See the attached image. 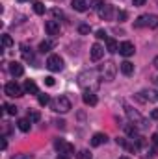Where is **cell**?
<instances>
[{"label":"cell","mask_w":158,"mask_h":159,"mask_svg":"<svg viewBox=\"0 0 158 159\" xmlns=\"http://www.w3.org/2000/svg\"><path fill=\"white\" fill-rule=\"evenodd\" d=\"M97 80H99V76H97L95 70H84V72L78 74V83H80V87H84V89H97L99 87Z\"/></svg>","instance_id":"1"},{"label":"cell","mask_w":158,"mask_h":159,"mask_svg":"<svg viewBox=\"0 0 158 159\" xmlns=\"http://www.w3.org/2000/svg\"><path fill=\"white\" fill-rule=\"evenodd\" d=\"M99 72H101V78L104 80V81H112V80L116 78V74H117V67H116L114 61H106L104 65H101Z\"/></svg>","instance_id":"2"},{"label":"cell","mask_w":158,"mask_h":159,"mask_svg":"<svg viewBox=\"0 0 158 159\" xmlns=\"http://www.w3.org/2000/svg\"><path fill=\"white\" fill-rule=\"evenodd\" d=\"M50 106H52V109L56 113H67V111H71V100L67 96H58L56 100L50 102Z\"/></svg>","instance_id":"3"},{"label":"cell","mask_w":158,"mask_h":159,"mask_svg":"<svg viewBox=\"0 0 158 159\" xmlns=\"http://www.w3.org/2000/svg\"><path fill=\"white\" fill-rule=\"evenodd\" d=\"M4 93H6L7 96L19 98V96L24 94V87H21L17 81H9V83H6V87H4Z\"/></svg>","instance_id":"4"},{"label":"cell","mask_w":158,"mask_h":159,"mask_svg":"<svg viewBox=\"0 0 158 159\" xmlns=\"http://www.w3.org/2000/svg\"><path fill=\"white\" fill-rule=\"evenodd\" d=\"M47 69L52 70V72H60V70L63 69V59H62L60 56H56V54L48 56V59H47Z\"/></svg>","instance_id":"5"},{"label":"cell","mask_w":158,"mask_h":159,"mask_svg":"<svg viewBox=\"0 0 158 159\" xmlns=\"http://www.w3.org/2000/svg\"><path fill=\"white\" fill-rule=\"evenodd\" d=\"M54 146H56V150H58L60 154H63V156H71V154L75 152V146H73L71 143L63 141V139H56V141H54Z\"/></svg>","instance_id":"6"},{"label":"cell","mask_w":158,"mask_h":159,"mask_svg":"<svg viewBox=\"0 0 158 159\" xmlns=\"http://www.w3.org/2000/svg\"><path fill=\"white\" fill-rule=\"evenodd\" d=\"M125 109H126V115H128V119H130V122L138 124L140 128H147V126H149V124H147V120L143 119V117H141V115H140L138 111H134V109H132V107H128V106H126Z\"/></svg>","instance_id":"7"},{"label":"cell","mask_w":158,"mask_h":159,"mask_svg":"<svg viewBox=\"0 0 158 159\" xmlns=\"http://www.w3.org/2000/svg\"><path fill=\"white\" fill-rule=\"evenodd\" d=\"M134 50H136V48H134V44H132L130 41H125V43H121V44H119V54H121V56H125V57L132 56V54H134Z\"/></svg>","instance_id":"8"},{"label":"cell","mask_w":158,"mask_h":159,"mask_svg":"<svg viewBox=\"0 0 158 159\" xmlns=\"http://www.w3.org/2000/svg\"><path fill=\"white\" fill-rule=\"evenodd\" d=\"M45 30L48 35H58L60 34V22L58 20H47L45 22Z\"/></svg>","instance_id":"9"},{"label":"cell","mask_w":158,"mask_h":159,"mask_svg":"<svg viewBox=\"0 0 158 159\" xmlns=\"http://www.w3.org/2000/svg\"><path fill=\"white\" fill-rule=\"evenodd\" d=\"M102 56H104V46L99 44V43H95V44L91 46V59H93V61H99Z\"/></svg>","instance_id":"10"},{"label":"cell","mask_w":158,"mask_h":159,"mask_svg":"<svg viewBox=\"0 0 158 159\" xmlns=\"http://www.w3.org/2000/svg\"><path fill=\"white\" fill-rule=\"evenodd\" d=\"M82 100H84L86 106H97V102H99V98H97V94L93 91H86L82 94Z\"/></svg>","instance_id":"11"},{"label":"cell","mask_w":158,"mask_h":159,"mask_svg":"<svg viewBox=\"0 0 158 159\" xmlns=\"http://www.w3.org/2000/svg\"><path fill=\"white\" fill-rule=\"evenodd\" d=\"M112 15H114V7H112V6H108V4H104V6L99 9V17H101L102 20H110V19H112Z\"/></svg>","instance_id":"12"},{"label":"cell","mask_w":158,"mask_h":159,"mask_svg":"<svg viewBox=\"0 0 158 159\" xmlns=\"http://www.w3.org/2000/svg\"><path fill=\"white\" fill-rule=\"evenodd\" d=\"M9 72H11V76L19 78V76L24 74V67H22L19 61H13V63H9Z\"/></svg>","instance_id":"13"},{"label":"cell","mask_w":158,"mask_h":159,"mask_svg":"<svg viewBox=\"0 0 158 159\" xmlns=\"http://www.w3.org/2000/svg\"><path fill=\"white\" fill-rule=\"evenodd\" d=\"M106 141H108L106 133H95V135L91 137V146H101V144H104Z\"/></svg>","instance_id":"14"},{"label":"cell","mask_w":158,"mask_h":159,"mask_svg":"<svg viewBox=\"0 0 158 159\" xmlns=\"http://www.w3.org/2000/svg\"><path fill=\"white\" fill-rule=\"evenodd\" d=\"M71 6H73V9L75 11H80V13H84L86 9H87V0H71Z\"/></svg>","instance_id":"15"},{"label":"cell","mask_w":158,"mask_h":159,"mask_svg":"<svg viewBox=\"0 0 158 159\" xmlns=\"http://www.w3.org/2000/svg\"><path fill=\"white\" fill-rule=\"evenodd\" d=\"M24 93H28V94H39V89H37V85L32 80H26L24 81Z\"/></svg>","instance_id":"16"},{"label":"cell","mask_w":158,"mask_h":159,"mask_svg":"<svg viewBox=\"0 0 158 159\" xmlns=\"http://www.w3.org/2000/svg\"><path fill=\"white\" fill-rule=\"evenodd\" d=\"M17 126H19V129H21V131H24V133H26V131H30V128H32V120H30V119H21L19 122H17Z\"/></svg>","instance_id":"17"},{"label":"cell","mask_w":158,"mask_h":159,"mask_svg":"<svg viewBox=\"0 0 158 159\" xmlns=\"http://www.w3.org/2000/svg\"><path fill=\"white\" fill-rule=\"evenodd\" d=\"M121 72H123L125 76H130V74L134 72V65H132L130 61H123V63H121Z\"/></svg>","instance_id":"18"},{"label":"cell","mask_w":158,"mask_h":159,"mask_svg":"<svg viewBox=\"0 0 158 159\" xmlns=\"http://www.w3.org/2000/svg\"><path fill=\"white\" fill-rule=\"evenodd\" d=\"M106 50H108L110 54H114V52H117V50H119V44H117V41H116V39H112V37H108V39H106Z\"/></svg>","instance_id":"19"},{"label":"cell","mask_w":158,"mask_h":159,"mask_svg":"<svg viewBox=\"0 0 158 159\" xmlns=\"http://www.w3.org/2000/svg\"><path fill=\"white\" fill-rule=\"evenodd\" d=\"M123 129H125V131H126L130 137H136V135H138V128H136L132 122H128V124H123Z\"/></svg>","instance_id":"20"},{"label":"cell","mask_w":158,"mask_h":159,"mask_svg":"<svg viewBox=\"0 0 158 159\" xmlns=\"http://www.w3.org/2000/svg\"><path fill=\"white\" fill-rule=\"evenodd\" d=\"M21 48H22V57H24L26 61H34V54H32V50H30L26 44H22Z\"/></svg>","instance_id":"21"},{"label":"cell","mask_w":158,"mask_h":159,"mask_svg":"<svg viewBox=\"0 0 158 159\" xmlns=\"http://www.w3.org/2000/svg\"><path fill=\"white\" fill-rule=\"evenodd\" d=\"M147 17V26L149 28H156L158 26V17L156 15H145Z\"/></svg>","instance_id":"22"},{"label":"cell","mask_w":158,"mask_h":159,"mask_svg":"<svg viewBox=\"0 0 158 159\" xmlns=\"http://www.w3.org/2000/svg\"><path fill=\"white\" fill-rule=\"evenodd\" d=\"M37 102H39V106H48L52 100H50L48 94H37Z\"/></svg>","instance_id":"23"},{"label":"cell","mask_w":158,"mask_h":159,"mask_svg":"<svg viewBox=\"0 0 158 159\" xmlns=\"http://www.w3.org/2000/svg\"><path fill=\"white\" fill-rule=\"evenodd\" d=\"M50 48H52V43L50 41H43L39 44V52H43V54L45 52H50Z\"/></svg>","instance_id":"24"},{"label":"cell","mask_w":158,"mask_h":159,"mask_svg":"<svg viewBox=\"0 0 158 159\" xmlns=\"http://www.w3.org/2000/svg\"><path fill=\"white\" fill-rule=\"evenodd\" d=\"M77 159H91V152L89 150H78L77 152Z\"/></svg>","instance_id":"25"},{"label":"cell","mask_w":158,"mask_h":159,"mask_svg":"<svg viewBox=\"0 0 158 159\" xmlns=\"http://www.w3.org/2000/svg\"><path fill=\"white\" fill-rule=\"evenodd\" d=\"M4 109H6L7 115H17V107L13 104H4Z\"/></svg>","instance_id":"26"},{"label":"cell","mask_w":158,"mask_h":159,"mask_svg":"<svg viewBox=\"0 0 158 159\" xmlns=\"http://www.w3.org/2000/svg\"><path fill=\"white\" fill-rule=\"evenodd\" d=\"M87 4H89V7H95V9H101V7L104 6V0H89Z\"/></svg>","instance_id":"27"},{"label":"cell","mask_w":158,"mask_h":159,"mask_svg":"<svg viewBox=\"0 0 158 159\" xmlns=\"http://www.w3.org/2000/svg\"><path fill=\"white\" fill-rule=\"evenodd\" d=\"M34 11H36L37 15H43V13H45V4H41V2H36V4H34Z\"/></svg>","instance_id":"28"},{"label":"cell","mask_w":158,"mask_h":159,"mask_svg":"<svg viewBox=\"0 0 158 159\" xmlns=\"http://www.w3.org/2000/svg\"><path fill=\"white\" fill-rule=\"evenodd\" d=\"M2 44H4V48H9L13 44V39L9 35H2Z\"/></svg>","instance_id":"29"},{"label":"cell","mask_w":158,"mask_h":159,"mask_svg":"<svg viewBox=\"0 0 158 159\" xmlns=\"http://www.w3.org/2000/svg\"><path fill=\"white\" fill-rule=\"evenodd\" d=\"M28 119L32 120V122H37V120L41 119V115L37 111H32V109H30V111H28Z\"/></svg>","instance_id":"30"},{"label":"cell","mask_w":158,"mask_h":159,"mask_svg":"<svg viewBox=\"0 0 158 159\" xmlns=\"http://www.w3.org/2000/svg\"><path fill=\"white\" fill-rule=\"evenodd\" d=\"M78 32L82 34V35H87V34H89V26H87V24H80Z\"/></svg>","instance_id":"31"},{"label":"cell","mask_w":158,"mask_h":159,"mask_svg":"<svg viewBox=\"0 0 158 159\" xmlns=\"http://www.w3.org/2000/svg\"><path fill=\"white\" fill-rule=\"evenodd\" d=\"M126 17H128V13H126V11H123V9H121V11L117 13V20H119V22L126 20Z\"/></svg>","instance_id":"32"},{"label":"cell","mask_w":158,"mask_h":159,"mask_svg":"<svg viewBox=\"0 0 158 159\" xmlns=\"http://www.w3.org/2000/svg\"><path fill=\"white\" fill-rule=\"evenodd\" d=\"M11 159H34V157H32V154H19V156H15Z\"/></svg>","instance_id":"33"},{"label":"cell","mask_w":158,"mask_h":159,"mask_svg":"<svg viewBox=\"0 0 158 159\" xmlns=\"http://www.w3.org/2000/svg\"><path fill=\"white\" fill-rule=\"evenodd\" d=\"M97 39H108V37H106V32H104V30H99V32H97Z\"/></svg>","instance_id":"34"},{"label":"cell","mask_w":158,"mask_h":159,"mask_svg":"<svg viewBox=\"0 0 158 159\" xmlns=\"http://www.w3.org/2000/svg\"><path fill=\"white\" fill-rule=\"evenodd\" d=\"M45 83H47L48 87H52V85H54V78H52V76H47V78H45Z\"/></svg>","instance_id":"35"},{"label":"cell","mask_w":158,"mask_h":159,"mask_svg":"<svg viewBox=\"0 0 158 159\" xmlns=\"http://www.w3.org/2000/svg\"><path fill=\"white\" fill-rule=\"evenodd\" d=\"M151 119L158 120V107H156V109H153V111H151Z\"/></svg>","instance_id":"36"},{"label":"cell","mask_w":158,"mask_h":159,"mask_svg":"<svg viewBox=\"0 0 158 159\" xmlns=\"http://www.w3.org/2000/svg\"><path fill=\"white\" fill-rule=\"evenodd\" d=\"M145 2H147V0H132V4H134V6H143Z\"/></svg>","instance_id":"37"},{"label":"cell","mask_w":158,"mask_h":159,"mask_svg":"<svg viewBox=\"0 0 158 159\" xmlns=\"http://www.w3.org/2000/svg\"><path fill=\"white\" fill-rule=\"evenodd\" d=\"M56 126L58 128H65V120H56Z\"/></svg>","instance_id":"38"},{"label":"cell","mask_w":158,"mask_h":159,"mask_svg":"<svg viewBox=\"0 0 158 159\" xmlns=\"http://www.w3.org/2000/svg\"><path fill=\"white\" fill-rule=\"evenodd\" d=\"M151 141H153V143H155V144H158V133H155V135H153V137H151Z\"/></svg>","instance_id":"39"},{"label":"cell","mask_w":158,"mask_h":159,"mask_svg":"<svg viewBox=\"0 0 158 159\" xmlns=\"http://www.w3.org/2000/svg\"><path fill=\"white\" fill-rule=\"evenodd\" d=\"M153 65H155V67H156V69H158V56H156V57H155V59H153Z\"/></svg>","instance_id":"40"},{"label":"cell","mask_w":158,"mask_h":159,"mask_svg":"<svg viewBox=\"0 0 158 159\" xmlns=\"http://www.w3.org/2000/svg\"><path fill=\"white\" fill-rule=\"evenodd\" d=\"M58 159H69V156H63V154H60V157Z\"/></svg>","instance_id":"41"},{"label":"cell","mask_w":158,"mask_h":159,"mask_svg":"<svg viewBox=\"0 0 158 159\" xmlns=\"http://www.w3.org/2000/svg\"><path fill=\"white\" fill-rule=\"evenodd\" d=\"M155 85H158V76H156V78H155Z\"/></svg>","instance_id":"42"},{"label":"cell","mask_w":158,"mask_h":159,"mask_svg":"<svg viewBox=\"0 0 158 159\" xmlns=\"http://www.w3.org/2000/svg\"><path fill=\"white\" fill-rule=\"evenodd\" d=\"M119 159H128V157H119Z\"/></svg>","instance_id":"43"},{"label":"cell","mask_w":158,"mask_h":159,"mask_svg":"<svg viewBox=\"0 0 158 159\" xmlns=\"http://www.w3.org/2000/svg\"><path fill=\"white\" fill-rule=\"evenodd\" d=\"M19 2H26V0H19Z\"/></svg>","instance_id":"44"}]
</instances>
